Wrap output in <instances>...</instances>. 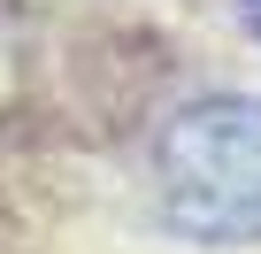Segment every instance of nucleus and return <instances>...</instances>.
Returning a JSON list of instances; mask_svg holds the SVG:
<instances>
[{"mask_svg":"<svg viewBox=\"0 0 261 254\" xmlns=\"http://www.w3.org/2000/svg\"><path fill=\"white\" fill-rule=\"evenodd\" d=\"M162 216L200 246L261 239V100L215 93L162 123L154 139Z\"/></svg>","mask_w":261,"mask_h":254,"instance_id":"f257e3e1","label":"nucleus"},{"mask_svg":"<svg viewBox=\"0 0 261 254\" xmlns=\"http://www.w3.org/2000/svg\"><path fill=\"white\" fill-rule=\"evenodd\" d=\"M0 93H8V47H0Z\"/></svg>","mask_w":261,"mask_h":254,"instance_id":"f03ea898","label":"nucleus"},{"mask_svg":"<svg viewBox=\"0 0 261 254\" xmlns=\"http://www.w3.org/2000/svg\"><path fill=\"white\" fill-rule=\"evenodd\" d=\"M246 8H253V31H261V0H246Z\"/></svg>","mask_w":261,"mask_h":254,"instance_id":"7ed1b4c3","label":"nucleus"}]
</instances>
